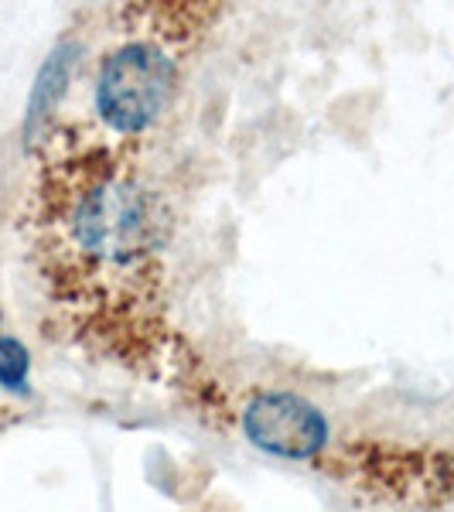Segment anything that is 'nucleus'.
I'll list each match as a JSON object with an SVG mask.
<instances>
[{"label":"nucleus","mask_w":454,"mask_h":512,"mask_svg":"<svg viewBox=\"0 0 454 512\" xmlns=\"http://www.w3.org/2000/svg\"><path fill=\"white\" fill-rule=\"evenodd\" d=\"M38 226L48 270L72 294L134 301L154 287L171 212L134 164L93 147L45 175Z\"/></svg>","instance_id":"1"},{"label":"nucleus","mask_w":454,"mask_h":512,"mask_svg":"<svg viewBox=\"0 0 454 512\" xmlns=\"http://www.w3.org/2000/svg\"><path fill=\"white\" fill-rule=\"evenodd\" d=\"M178 65L154 41H127L106 55L96 79V113L123 137L144 134L168 113Z\"/></svg>","instance_id":"2"},{"label":"nucleus","mask_w":454,"mask_h":512,"mask_svg":"<svg viewBox=\"0 0 454 512\" xmlns=\"http://www.w3.org/2000/svg\"><path fill=\"white\" fill-rule=\"evenodd\" d=\"M239 424L253 448L280 461H315L332 441L325 410L291 390L257 393L243 407Z\"/></svg>","instance_id":"3"},{"label":"nucleus","mask_w":454,"mask_h":512,"mask_svg":"<svg viewBox=\"0 0 454 512\" xmlns=\"http://www.w3.org/2000/svg\"><path fill=\"white\" fill-rule=\"evenodd\" d=\"M76 55H79V45L62 41V45L52 48V55H48L45 65L38 69L35 86H31V99H28V113H24V137H28V144L45 137L48 120L55 117L65 89H69L72 69H76Z\"/></svg>","instance_id":"4"},{"label":"nucleus","mask_w":454,"mask_h":512,"mask_svg":"<svg viewBox=\"0 0 454 512\" xmlns=\"http://www.w3.org/2000/svg\"><path fill=\"white\" fill-rule=\"evenodd\" d=\"M0 386L7 393H31V352L14 335H0Z\"/></svg>","instance_id":"5"}]
</instances>
